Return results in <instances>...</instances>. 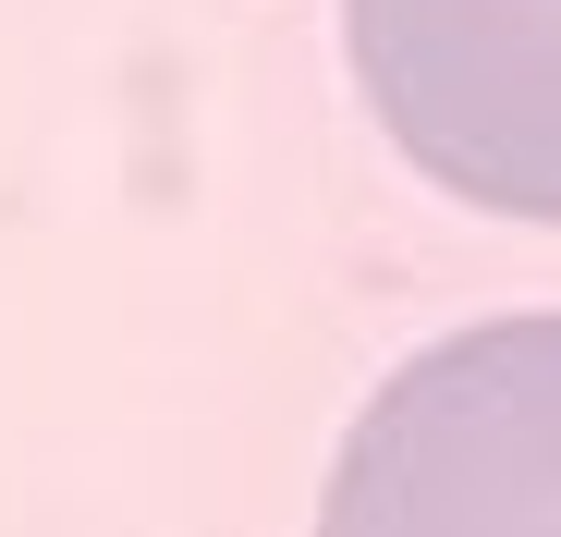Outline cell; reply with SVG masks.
<instances>
[{
  "label": "cell",
  "mask_w": 561,
  "mask_h": 537,
  "mask_svg": "<svg viewBox=\"0 0 561 537\" xmlns=\"http://www.w3.org/2000/svg\"><path fill=\"white\" fill-rule=\"evenodd\" d=\"M318 537H561V318L403 354L342 427Z\"/></svg>",
  "instance_id": "obj_1"
},
{
  "label": "cell",
  "mask_w": 561,
  "mask_h": 537,
  "mask_svg": "<svg viewBox=\"0 0 561 537\" xmlns=\"http://www.w3.org/2000/svg\"><path fill=\"white\" fill-rule=\"evenodd\" d=\"M342 49L427 184L561 220V0H342Z\"/></svg>",
  "instance_id": "obj_2"
}]
</instances>
